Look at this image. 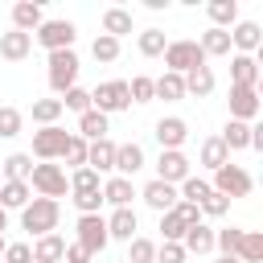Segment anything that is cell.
Listing matches in <instances>:
<instances>
[{"label": "cell", "instance_id": "cell-25", "mask_svg": "<svg viewBox=\"0 0 263 263\" xmlns=\"http://www.w3.org/2000/svg\"><path fill=\"white\" fill-rule=\"evenodd\" d=\"M62 255H66V238L53 230V234H41L37 242H33V259L37 263H62Z\"/></svg>", "mask_w": 263, "mask_h": 263}, {"label": "cell", "instance_id": "cell-48", "mask_svg": "<svg viewBox=\"0 0 263 263\" xmlns=\"http://www.w3.org/2000/svg\"><path fill=\"white\" fill-rule=\"evenodd\" d=\"M70 201L78 205V214H99V210H103V189H99V193H74Z\"/></svg>", "mask_w": 263, "mask_h": 263}, {"label": "cell", "instance_id": "cell-40", "mask_svg": "<svg viewBox=\"0 0 263 263\" xmlns=\"http://www.w3.org/2000/svg\"><path fill=\"white\" fill-rule=\"evenodd\" d=\"M238 242H242V226H222V230H214V251L234 255V251H238Z\"/></svg>", "mask_w": 263, "mask_h": 263}, {"label": "cell", "instance_id": "cell-37", "mask_svg": "<svg viewBox=\"0 0 263 263\" xmlns=\"http://www.w3.org/2000/svg\"><path fill=\"white\" fill-rule=\"evenodd\" d=\"M99 189H103V177H99L95 168L82 164V168L70 173V193H99Z\"/></svg>", "mask_w": 263, "mask_h": 263}, {"label": "cell", "instance_id": "cell-44", "mask_svg": "<svg viewBox=\"0 0 263 263\" xmlns=\"http://www.w3.org/2000/svg\"><path fill=\"white\" fill-rule=\"evenodd\" d=\"M90 53H95V62H115V58H119V41L107 37V33H99L95 45H90Z\"/></svg>", "mask_w": 263, "mask_h": 263}, {"label": "cell", "instance_id": "cell-59", "mask_svg": "<svg viewBox=\"0 0 263 263\" xmlns=\"http://www.w3.org/2000/svg\"><path fill=\"white\" fill-rule=\"evenodd\" d=\"M119 263H123V259H119Z\"/></svg>", "mask_w": 263, "mask_h": 263}, {"label": "cell", "instance_id": "cell-6", "mask_svg": "<svg viewBox=\"0 0 263 263\" xmlns=\"http://www.w3.org/2000/svg\"><path fill=\"white\" fill-rule=\"evenodd\" d=\"M90 107L103 111V115H115V111H127L132 107V95H127V82L123 78H111V82H99L90 90Z\"/></svg>", "mask_w": 263, "mask_h": 263}, {"label": "cell", "instance_id": "cell-53", "mask_svg": "<svg viewBox=\"0 0 263 263\" xmlns=\"http://www.w3.org/2000/svg\"><path fill=\"white\" fill-rule=\"evenodd\" d=\"M251 148H263V127H251Z\"/></svg>", "mask_w": 263, "mask_h": 263}, {"label": "cell", "instance_id": "cell-16", "mask_svg": "<svg viewBox=\"0 0 263 263\" xmlns=\"http://www.w3.org/2000/svg\"><path fill=\"white\" fill-rule=\"evenodd\" d=\"M259 41H263V29L255 25V21H238L234 29H230V49H238V53H259Z\"/></svg>", "mask_w": 263, "mask_h": 263}, {"label": "cell", "instance_id": "cell-1", "mask_svg": "<svg viewBox=\"0 0 263 263\" xmlns=\"http://www.w3.org/2000/svg\"><path fill=\"white\" fill-rule=\"evenodd\" d=\"M58 218H62V205L49 201V197H29V205L21 210V230H29L33 238L41 234H53L58 230Z\"/></svg>", "mask_w": 263, "mask_h": 263}, {"label": "cell", "instance_id": "cell-15", "mask_svg": "<svg viewBox=\"0 0 263 263\" xmlns=\"http://www.w3.org/2000/svg\"><path fill=\"white\" fill-rule=\"evenodd\" d=\"M86 168H95L99 177H103V173H115V140H111V136L86 144Z\"/></svg>", "mask_w": 263, "mask_h": 263}, {"label": "cell", "instance_id": "cell-26", "mask_svg": "<svg viewBox=\"0 0 263 263\" xmlns=\"http://www.w3.org/2000/svg\"><path fill=\"white\" fill-rule=\"evenodd\" d=\"M74 136H82L86 144L103 140V136H107V115H103V111H95V107H90V111H82V115H78V132H74Z\"/></svg>", "mask_w": 263, "mask_h": 263}, {"label": "cell", "instance_id": "cell-54", "mask_svg": "<svg viewBox=\"0 0 263 263\" xmlns=\"http://www.w3.org/2000/svg\"><path fill=\"white\" fill-rule=\"evenodd\" d=\"M4 230H8V214L0 210V234H4Z\"/></svg>", "mask_w": 263, "mask_h": 263}, {"label": "cell", "instance_id": "cell-4", "mask_svg": "<svg viewBox=\"0 0 263 263\" xmlns=\"http://www.w3.org/2000/svg\"><path fill=\"white\" fill-rule=\"evenodd\" d=\"M160 58H164V66H168V74H189L193 66H205V53H201V45H197L193 37H181V41H168Z\"/></svg>", "mask_w": 263, "mask_h": 263}, {"label": "cell", "instance_id": "cell-11", "mask_svg": "<svg viewBox=\"0 0 263 263\" xmlns=\"http://www.w3.org/2000/svg\"><path fill=\"white\" fill-rule=\"evenodd\" d=\"M259 90L255 86H230V119H238V123H255V115H259Z\"/></svg>", "mask_w": 263, "mask_h": 263}, {"label": "cell", "instance_id": "cell-56", "mask_svg": "<svg viewBox=\"0 0 263 263\" xmlns=\"http://www.w3.org/2000/svg\"><path fill=\"white\" fill-rule=\"evenodd\" d=\"M4 247H8V242H4V234H0V259H4Z\"/></svg>", "mask_w": 263, "mask_h": 263}, {"label": "cell", "instance_id": "cell-45", "mask_svg": "<svg viewBox=\"0 0 263 263\" xmlns=\"http://www.w3.org/2000/svg\"><path fill=\"white\" fill-rule=\"evenodd\" d=\"M62 111H90V90H82V86H70L66 95H62Z\"/></svg>", "mask_w": 263, "mask_h": 263}, {"label": "cell", "instance_id": "cell-46", "mask_svg": "<svg viewBox=\"0 0 263 263\" xmlns=\"http://www.w3.org/2000/svg\"><path fill=\"white\" fill-rule=\"evenodd\" d=\"M197 210H201V218H226V214H230V197H222V193L210 189V197H205Z\"/></svg>", "mask_w": 263, "mask_h": 263}, {"label": "cell", "instance_id": "cell-10", "mask_svg": "<svg viewBox=\"0 0 263 263\" xmlns=\"http://www.w3.org/2000/svg\"><path fill=\"white\" fill-rule=\"evenodd\" d=\"M152 136H156L160 152H173V148H181V144L189 140V123H185L181 115H164V119H156Z\"/></svg>", "mask_w": 263, "mask_h": 263}, {"label": "cell", "instance_id": "cell-55", "mask_svg": "<svg viewBox=\"0 0 263 263\" xmlns=\"http://www.w3.org/2000/svg\"><path fill=\"white\" fill-rule=\"evenodd\" d=\"M218 263H238V259H234V255H222V259H218Z\"/></svg>", "mask_w": 263, "mask_h": 263}, {"label": "cell", "instance_id": "cell-49", "mask_svg": "<svg viewBox=\"0 0 263 263\" xmlns=\"http://www.w3.org/2000/svg\"><path fill=\"white\" fill-rule=\"evenodd\" d=\"M189 255H185V247L181 242H160L156 247V263H185Z\"/></svg>", "mask_w": 263, "mask_h": 263}, {"label": "cell", "instance_id": "cell-39", "mask_svg": "<svg viewBox=\"0 0 263 263\" xmlns=\"http://www.w3.org/2000/svg\"><path fill=\"white\" fill-rule=\"evenodd\" d=\"M136 45H140V53H144V58H160V53H164V45H168V37H164V29H144Z\"/></svg>", "mask_w": 263, "mask_h": 263}, {"label": "cell", "instance_id": "cell-30", "mask_svg": "<svg viewBox=\"0 0 263 263\" xmlns=\"http://www.w3.org/2000/svg\"><path fill=\"white\" fill-rule=\"evenodd\" d=\"M197 45H201V53H205V58H226V53H230V33L210 25V29L197 37Z\"/></svg>", "mask_w": 263, "mask_h": 263}, {"label": "cell", "instance_id": "cell-27", "mask_svg": "<svg viewBox=\"0 0 263 263\" xmlns=\"http://www.w3.org/2000/svg\"><path fill=\"white\" fill-rule=\"evenodd\" d=\"M197 160H201V168L218 173L222 164H230V152H226V144H222L218 136H210V140H201V152H197Z\"/></svg>", "mask_w": 263, "mask_h": 263}, {"label": "cell", "instance_id": "cell-2", "mask_svg": "<svg viewBox=\"0 0 263 263\" xmlns=\"http://www.w3.org/2000/svg\"><path fill=\"white\" fill-rule=\"evenodd\" d=\"M29 189H37V197L58 201V197H66V193H70V177H66V168H62V164L41 160V164H33V173H29Z\"/></svg>", "mask_w": 263, "mask_h": 263}, {"label": "cell", "instance_id": "cell-41", "mask_svg": "<svg viewBox=\"0 0 263 263\" xmlns=\"http://www.w3.org/2000/svg\"><path fill=\"white\" fill-rule=\"evenodd\" d=\"M62 160H66L70 168H82V164H86V140L70 132V140H66V148H62Z\"/></svg>", "mask_w": 263, "mask_h": 263}, {"label": "cell", "instance_id": "cell-21", "mask_svg": "<svg viewBox=\"0 0 263 263\" xmlns=\"http://www.w3.org/2000/svg\"><path fill=\"white\" fill-rule=\"evenodd\" d=\"M259 82V58L234 53L230 58V86H255Z\"/></svg>", "mask_w": 263, "mask_h": 263}, {"label": "cell", "instance_id": "cell-52", "mask_svg": "<svg viewBox=\"0 0 263 263\" xmlns=\"http://www.w3.org/2000/svg\"><path fill=\"white\" fill-rule=\"evenodd\" d=\"M95 255L86 251V247H78V242H66V255H62V263H90Z\"/></svg>", "mask_w": 263, "mask_h": 263}, {"label": "cell", "instance_id": "cell-24", "mask_svg": "<svg viewBox=\"0 0 263 263\" xmlns=\"http://www.w3.org/2000/svg\"><path fill=\"white\" fill-rule=\"evenodd\" d=\"M152 99H164V103H181V99H185V78L164 70L160 78H152Z\"/></svg>", "mask_w": 263, "mask_h": 263}, {"label": "cell", "instance_id": "cell-12", "mask_svg": "<svg viewBox=\"0 0 263 263\" xmlns=\"http://www.w3.org/2000/svg\"><path fill=\"white\" fill-rule=\"evenodd\" d=\"M189 156L181 152V148H173V152H160V160H156V181H164V185H181L185 177H189Z\"/></svg>", "mask_w": 263, "mask_h": 263}, {"label": "cell", "instance_id": "cell-5", "mask_svg": "<svg viewBox=\"0 0 263 263\" xmlns=\"http://www.w3.org/2000/svg\"><path fill=\"white\" fill-rule=\"evenodd\" d=\"M210 189L234 201V197H251V189H255V181H251V173H247L242 164H222V168L214 173V181H210Z\"/></svg>", "mask_w": 263, "mask_h": 263}, {"label": "cell", "instance_id": "cell-57", "mask_svg": "<svg viewBox=\"0 0 263 263\" xmlns=\"http://www.w3.org/2000/svg\"><path fill=\"white\" fill-rule=\"evenodd\" d=\"M33 263H37V259H33Z\"/></svg>", "mask_w": 263, "mask_h": 263}, {"label": "cell", "instance_id": "cell-35", "mask_svg": "<svg viewBox=\"0 0 263 263\" xmlns=\"http://www.w3.org/2000/svg\"><path fill=\"white\" fill-rule=\"evenodd\" d=\"M234 259H238V263H259V259H263V234H259V230H242V242H238Z\"/></svg>", "mask_w": 263, "mask_h": 263}, {"label": "cell", "instance_id": "cell-58", "mask_svg": "<svg viewBox=\"0 0 263 263\" xmlns=\"http://www.w3.org/2000/svg\"><path fill=\"white\" fill-rule=\"evenodd\" d=\"M0 185H4V181H0Z\"/></svg>", "mask_w": 263, "mask_h": 263}, {"label": "cell", "instance_id": "cell-22", "mask_svg": "<svg viewBox=\"0 0 263 263\" xmlns=\"http://www.w3.org/2000/svg\"><path fill=\"white\" fill-rule=\"evenodd\" d=\"M132 197H136V185H132L127 177H111V181H103V201H107L111 210H127Z\"/></svg>", "mask_w": 263, "mask_h": 263}, {"label": "cell", "instance_id": "cell-32", "mask_svg": "<svg viewBox=\"0 0 263 263\" xmlns=\"http://www.w3.org/2000/svg\"><path fill=\"white\" fill-rule=\"evenodd\" d=\"M29 173H33V156L29 152H12L0 164V181H29Z\"/></svg>", "mask_w": 263, "mask_h": 263}, {"label": "cell", "instance_id": "cell-3", "mask_svg": "<svg viewBox=\"0 0 263 263\" xmlns=\"http://www.w3.org/2000/svg\"><path fill=\"white\" fill-rule=\"evenodd\" d=\"M45 66H49L45 78H49V90H53V95H66L70 86H78V70H82V62H78L74 49H58V53H49Z\"/></svg>", "mask_w": 263, "mask_h": 263}, {"label": "cell", "instance_id": "cell-14", "mask_svg": "<svg viewBox=\"0 0 263 263\" xmlns=\"http://www.w3.org/2000/svg\"><path fill=\"white\" fill-rule=\"evenodd\" d=\"M41 21H45V8H41L37 0H16V4H12V29H16V33H29V37H33V33L41 29Z\"/></svg>", "mask_w": 263, "mask_h": 263}, {"label": "cell", "instance_id": "cell-23", "mask_svg": "<svg viewBox=\"0 0 263 263\" xmlns=\"http://www.w3.org/2000/svg\"><path fill=\"white\" fill-rule=\"evenodd\" d=\"M181 78H185V95H193V99H205V95H214V86H218V78H214L210 66H193V70L181 74Z\"/></svg>", "mask_w": 263, "mask_h": 263}, {"label": "cell", "instance_id": "cell-38", "mask_svg": "<svg viewBox=\"0 0 263 263\" xmlns=\"http://www.w3.org/2000/svg\"><path fill=\"white\" fill-rule=\"evenodd\" d=\"M123 263H156V242L144 238V234H136V238L127 242V259H123Z\"/></svg>", "mask_w": 263, "mask_h": 263}, {"label": "cell", "instance_id": "cell-17", "mask_svg": "<svg viewBox=\"0 0 263 263\" xmlns=\"http://www.w3.org/2000/svg\"><path fill=\"white\" fill-rule=\"evenodd\" d=\"M144 168V148L132 140V144H115V177H136Z\"/></svg>", "mask_w": 263, "mask_h": 263}, {"label": "cell", "instance_id": "cell-20", "mask_svg": "<svg viewBox=\"0 0 263 263\" xmlns=\"http://www.w3.org/2000/svg\"><path fill=\"white\" fill-rule=\"evenodd\" d=\"M29 53H33V37L29 33H16V29L0 33V58L4 62H25Z\"/></svg>", "mask_w": 263, "mask_h": 263}, {"label": "cell", "instance_id": "cell-7", "mask_svg": "<svg viewBox=\"0 0 263 263\" xmlns=\"http://www.w3.org/2000/svg\"><path fill=\"white\" fill-rule=\"evenodd\" d=\"M74 37H78L74 21H41V29L33 33V41H37L41 49H49V53H58V49H74Z\"/></svg>", "mask_w": 263, "mask_h": 263}, {"label": "cell", "instance_id": "cell-28", "mask_svg": "<svg viewBox=\"0 0 263 263\" xmlns=\"http://www.w3.org/2000/svg\"><path fill=\"white\" fill-rule=\"evenodd\" d=\"M29 181H4L0 185V210L8 214V210H25L29 205Z\"/></svg>", "mask_w": 263, "mask_h": 263}, {"label": "cell", "instance_id": "cell-51", "mask_svg": "<svg viewBox=\"0 0 263 263\" xmlns=\"http://www.w3.org/2000/svg\"><path fill=\"white\" fill-rule=\"evenodd\" d=\"M173 210H177V218H181L185 226H197V222H201V210H197L193 201H177Z\"/></svg>", "mask_w": 263, "mask_h": 263}, {"label": "cell", "instance_id": "cell-18", "mask_svg": "<svg viewBox=\"0 0 263 263\" xmlns=\"http://www.w3.org/2000/svg\"><path fill=\"white\" fill-rule=\"evenodd\" d=\"M136 230H140V218H136V210H132V205H127V210H111V218H107V238L132 242V238H136Z\"/></svg>", "mask_w": 263, "mask_h": 263}, {"label": "cell", "instance_id": "cell-19", "mask_svg": "<svg viewBox=\"0 0 263 263\" xmlns=\"http://www.w3.org/2000/svg\"><path fill=\"white\" fill-rule=\"evenodd\" d=\"M185 255H210L214 251V226L210 222H197V226H185V238H181Z\"/></svg>", "mask_w": 263, "mask_h": 263}, {"label": "cell", "instance_id": "cell-42", "mask_svg": "<svg viewBox=\"0 0 263 263\" xmlns=\"http://www.w3.org/2000/svg\"><path fill=\"white\" fill-rule=\"evenodd\" d=\"M185 238V222L177 218V210L160 214V242H181Z\"/></svg>", "mask_w": 263, "mask_h": 263}, {"label": "cell", "instance_id": "cell-47", "mask_svg": "<svg viewBox=\"0 0 263 263\" xmlns=\"http://www.w3.org/2000/svg\"><path fill=\"white\" fill-rule=\"evenodd\" d=\"M127 95H132V103H152V78L148 74H136L127 82Z\"/></svg>", "mask_w": 263, "mask_h": 263}, {"label": "cell", "instance_id": "cell-50", "mask_svg": "<svg viewBox=\"0 0 263 263\" xmlns=\"http://www.w3.org/2000/svg\"><path fill=\"white\" fill-rule=\"evenodd\" d=\"M4 263H33V247L29 242H8L4 247Z\"/></svg>", "mask_w": 263, "mask_h": 263}, {"label": "cell", "instance_id": "cell-31", "mask_svg": "<svg viewBox=\"0 0 263 263\" xmlns=\"http://www.w3.org/2000/svg\"><path fill=\"white\" fill-rule=\"evenodd\" d=\"M251 127L255 123H238V119H230L226 127H222V144H226V152H242V148H251Z\"/></svg>", "mask_w": 263, "mask_h": 263}, {"label": "cell", "instance_id": "cell-36", "mask_svg": "<svg viewBox=\"0 0 263 263\" xmlns=\"http://www.w3.org/2000/svg\"><path fill=\"white\" fill-rule=\"evenodd\" d=\"M62 119V99H33V123L53 127Z\"/></svg>", "mask_w": 263, "mask_h": 263}, {"label": "cell", "instance_id": "cell-8", "mask_svg": "<svg viewBox=\"0 0 263 263\" xmlns=\"http://www.w3.org/2000/svg\"><path fill=\"white\" fill-rule=\"evenodd\" d=\"M74 230H78L74 242L86 247L90 255L107 251V242H111V238H107V218H103V214H78V226H74Z\"/></svg>", "mask_w": 263, "mask_h": 263}, {"label": "cell", "instance_id": "cell-9", "mask_svg": "<svg viewBox=\"0 0 263 263\" xmlns=\"http://www.w3.org/2000/svg\"><path fill=\"white\" fill-rule=\"evenodd\" d=\"M66 140H70V132L66 127H41V132H33V152L29 156H37V160H62V148H66Z\"/></svg>", "mask_w": 263, "mask_h": 263}, {"label": "cell", "instance_id": "cell-33", "mask_svg": "<svg viewBox=\"0 0 263 263\" xmlns=\"http://www.w3.org/2000/svg\"><path fill=\"white\" fill-rule=\"evenodd\" d=\"M103 33L115 37V41H119L123 33H132V12H127V8H107V12H103Z\"/></svg>", "mask_w": 263, "mask_h": 263}, {"label": "cell", "instance_id": "cell-29", "mask_svg": "<svg viewBox=\"0 0 263 263\" xmlns=\"http://www.w3.org/2000/svg\"><path fill=\"white\" fill-rule=\"evenodd\" d=\"M205 12H210V21H214V29H234L238 25V4L234 0H210L205 4Z\"/></svg>", "mask_w": 263, "mask_h": 263}, {"label": "cell", "instance_id": "cell-34", "mask_svg": "<svg viewBox=\"0 0 263 263\" xmlns=\"http://www.w3.org/2000/svg\"><path fill=\"white\" fill-rule=\"evenodd\" d=\"M177 197H181V201H193V205H201V201L210 197V181H205V177H193V173H189V177H185V181L177 185Z\"/></svg>", "mask_w": 263, "mask_h": 263}, {"label": "cell", "instance_id": "cell-43", "mask_svg": "<svg viewBox=\"0 0 263 263\" xmlns=\"http://www.w3.org/2000/svg\"><path fill=\"white\" fill-rule=\"evenodd\" d=\"M21 123H25V115H21L16 107H0V140L21 136Z\"/></svg>", "mask_w": 263, "mask_h": 263}, {"label": "cell", "instance_id": "cell-13", "mask_svg": "<svg viewBox=\"0 0 263 263\" xmlns=\"http://www.w3.org/2000/svg\"><path fill=\"white\" fill-rule=\"evenodd\" d=\"M140 197H144V205L156 210V214H168V210L181 201V197H177V185H164V181H156V177L140 189Z\"/></svg>", "mask_w": 263, "mask_h": 263}]
</instances>
